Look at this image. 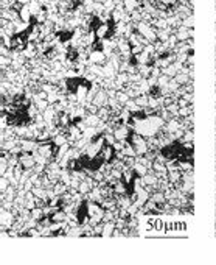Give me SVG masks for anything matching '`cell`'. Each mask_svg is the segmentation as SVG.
Wrapping results in <instances>:
<instances>
[{"label": "cell", "mask_w": 216, "mask_h": 265, "mask_svg": "<svg viewBox=\"0 0 216 265\" xmlns=\"http://www.w3.org/2000/svg\"><path fill=\"white\" fill-rule=\"evenodd\" d=\"M17 158H19V164L24 167V168H33L36 166L34 154L30 153V151H22Z\"/></svg>", "instance_id": "obj_1"}, {"label": "cell", "mask_w": 216, "mask_h": 265, "mask_svg": "<svg viewBox=\"0 0 216 265\" xmlns=\"http://www.w3.org/2000/svg\"><path fill=\"white\" fill-rule=\"evenodd\" d=\"M108 61V56L103 50H91L89 51V64H100L103 66Z\"/></svg>", "instance_id": "obj_2"}, {"label": "cell", "mask_w": 216, "mask_h": 265, "mask_svg": "<svg viewBox=\"0 0 216 265\" xmlns=\"http://www.w3.org/2000/svg\"><path fill=\"white\" fill-rule=\"evenodd\" d=\"M108 101H109V94H108V91L103 89V87H100V91L93 95L92 103L98 106V108H101V106H108Z\"/></svg>", "instance_id": "obj_3"}, {"label": "cell", "mask_w": 216, "mask_h": 265, "mask_svg": "<svg viewBox=\"0 0 216 265\" xmlns=\"http://www.w3.org/2000/svg\"><path fill=\"white\" fill-rule=\"evenodd\" d=\"M100 153H101V156L104 158V161H106V163H110V161H112L114 156H115V149H114V145L106 144V145L103 147V150Z\"/></svg>", "instance_id": "obj_4"}, {"label": "cell", "mask_w": 216, "mask_h": 265, "mask_svg": "<svg viewBox=\"0 0 216 265\" xmlns=\"http://www.w3.org/2000/svg\"><path fill=\"white\" fill-rule=\"evenodd\" d=\"M176 82L179 83V86H185L187 83H190V82H193V78H191V75L188 72H184V70H181V72H177V75L176 77H173Z\"/></svg>", "instance_id": "obj_5"}, {"label": "cell", "mask_w": 216, "mask_h": 265, "mask_svg": "<svg viewBox=\"0 0 216 265\" xmlns=\"http://www.w3.org/2000/svg\"><path fill=\"white\" fill-rule=\"evenodd\" d=\"M84 122L87 123V127H98V125L103 122L98 114H92V113H87V116L84 117Z\"/></svg>", "instance_id": "obj_6"}, {"label": "cell", "mask_w": 216, "mask_h": 265, "mask_svg": "<svg viewBox=\"0 0 216 265\" xmlns=\"http://www.w3.org/2000/svg\"><path fill=\"white\" fill-rule=\"evenodd\" d=\"M104 223V222H103ZM115 230V222H106L103 226V232H101V237H110Z\"/></svg>", "instance_id": "obj_7"}, {"label": "cell", "mask_w": 216, "mask_h": 265, "mask_svg": "<svg viewBox=\"0 0 216 265\" xmlns=\"http://www.w3.org/2000/svg\"><path fill=\"white\" fill-rule=\"evenodd\" d=\"M132 168H134V172H136L137 176H145L148 172H150V168H148L146 166H143L141 163H139L137 159H136V164L132 166Z\"/></svg>", "instance_id": "obj_8"}, {"label": "cell", "mask_w": 216, "mask_h": 265, "mask_svg": "<svg viewBox=\"0 0 216 265\" xmlns=\"http://www.w3.org/2000/svg\"><path fill=\"white\" fill-rule=\"evenodd\" d=\"M51 142H53L56 147H61V145L67 144L69 141H67V136H65V132H58V134H55L53 137H51Z\"/></svg>", "instance_id": "obj_9"}, {"label": "cell", "mask_w": 216, "mask_h": 265, "mask_svg": "<svg viewBox=\"0 0 216 265\" xmlns=\"http://www.w3.org/2000/svg\"><path fill=\"white\" fill-rule=\"evenodd\" d=\"M91 190H92V187H91V184H89L86 180H83V181H79V186H78V192L81 194V195H89L91 194Z\"/></svg>", "instance_id": "obj_10"}, {"label": "cell", "mask_w": 216, "mask_h": 265, "mask_svg": "<svg viewBox=\"0 0 216 265\" xmlns=\"http://www.w3.org/2000/svg\"><path fill=\"white\" fill-rule=\"evenodd\" d=\"M134 100H136V103L140 108H145V106H148V101H150V95H148V94H140Z\"/></svg>", "instance_id": "obj_11"}, {"label": "cell", "mask_w": 216, "mask_h": 265, "mask_svg": "<svg viewBox=\"0 0 216 265\" xmlns=\"http://www.w3.org/2000/svg\"><path fill=\"white\" fill-rule=\"evenodd\" d=\"M115 97H117L118 103H120V105H123V106L126 105V101L129 100V95H128V92H126L124 89H120V91H117Z\"/></svg>", "instance_id": "obj_12"}, {"label": "cell", "mask_w": 216, "mask_h": 265, "mask_svg": "<svg viewBox=\"0 0 216 265\" xmlns=\"http://www.w3.org/2000/svg\"><path fill=\"white\" fill-rule=\"evenodd\" d=\"M154 230L155 232H165V222L160 217H154Z\"/></svg>", "instance_id": "obj_13"}, {"label": "cell", "mask_w": 216, "mask_h": 265, "mask_svg": "<svg viewBox=\"0 0 216 265\" xmlns=\"http://www.w3.org/2000/svg\"><path fill=\"white\" fill-rule=\"evenodd\" d=\"M10 180L5 178V176H0V194H5V190L10 187Z\"/></svg>", "instance_id": "obj_14"}, {"label": "cell", "mask_w": 216, "mask_h": 265, "mask_svg": "<svg viewBox=\"0 0 216 265\" xmlns=\"http://www.w3.org/2000/svg\"><path fill=\"white\" fill-rule=\"evenodd\" d=\"M6 168H8V167H0V176H5Z\"/></svg>", "instance_id": "obj_15"}, {"label": "cell", "mask_w": 216, "mask_h": 265, "mask_svg": "<svg viewBox=\"0 0 216 265\" xmlns=\"http://www.w3.org/2000/svg\"><path fill=\"white\" fill-rule=\"evenodd\" d=\"M0 154H2V147H0Z\"/></svg>", "instance_id": "obj_16"}]
</instances>
